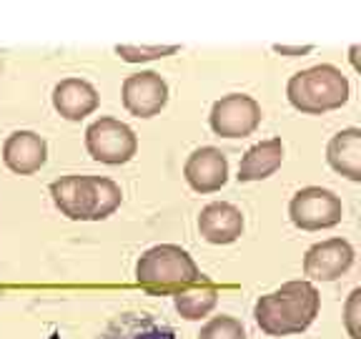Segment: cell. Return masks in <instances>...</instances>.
Returning <instances> with one entry per match:
<instances>
[{
  "label": "cell",
  "instance_id": "cell-1",
  "mask_svg": "<svg viewBox=\"0 0 361 339\" xmlns=\"http://www.w3.org/2000/svg\"><path fill=\"white\" fill-rule=\"evenodd\" d=\"M322 309V294L306 279L286 282L254 304V319L261 332L269 337H288L301 334L314 324Z\"/></svg>",
  "mask_w": 361,
  "mask_h": 339
},
{
  "label": "cell",
  "instance_id": "cell-2",
  "mask_svg": "<svg viewBox=\"0 0 361 339\" xmlns=\"http://www.w3.org/2000/svg\"><path fill=\"white\" fill-rule=\"evenodd\" d=\"M56 209L73 221H103L118 209L123 191L106 176H61L51 184Z\"/></svg>",
  "mask_w": 361,
  "mask_h": 339
},
{
  "label": "cell",
  "instance_id": "cell-3",
  "mask_svg": "<svg viewBox=\"0 0 361 339\" xmlns=\"http://www.w3.org/2000/svg\"><path fill=\"white\" fill-rule=\"evenodd\" d=\"M203 279L206 277L201 274L193 256L176 244H158L148 249L135 264V282L156 297H173Z\"/></svg>",
  "mask_w": 361,
  "mask_h": 339
},
{
  "label": "cell",
  "instance_id": "cell-4",
  "mask_svg": "<svg viewBox=\"0 0 361 339\" xmlns=\"http://www.w3.org/2000/svg\"><path fill=\"white\" fill-rule=\"evenodd\" d=\"M349 90V78L341 73V68L322 63V66L293 73L286 83V98L296 111L322 116V113L346 106Z\"/></svg>",
  "mask_w": 361,
  "mask_h": 339
},
{
  "label": "cell",
  "instance_id": "cell-5",
  "mask_svg": "<svg viewBox=\"0 0 361 339\" xmlns=\"http://www.w3.org/2000/svg\"><path fill=\"white\" fill-rule=\"evenodd\" d=\"M85 148L101 164L121 166V164H128L130 158L135 156L138 138H135L133 129L126 126L123 121L103 116V119L93 121L85 129Z\"/></svg>",
  "mask_w": 361,
  "mask_h": 339
},
{
  "label": "cell",
  "instance_id": "cell-6",
  "mask_svg": "<svg viewBox=\"0 0 361 339\" xmlns=\"http://www.w3.org/2000/svg\"><path fill=\"white\" fill-rule=\"evenodd\" d=\"M288 216L301 232H322V229H331L341 221L344 206H341V198L329 189L306 186L293 194L291 203H288Z\"/></svg>",
  "mask_w": 361,
  "mask_h": 339
},
{
  "label": "cell",
  "instance_id": "cell-7",
  "mask_svg": "<svg viewBox=\"0 0 361 339\" xmlns=\"http://www.w3.org/2000/svg\"><path fill=\"white\" fill-rule=\"evenodd\" d=\"M261 106L246 93H228L219 98L211 108V131L221 138H246L261 126Z\"/></svg>",
  "mask_w": 361,
  "mask_h": 339
},
{
  "label": "cell",
  "instance_id": "cell-8",
  "mask_svg": "<svg viewBox=\"0 0 361 339\" xmlns=\"http://www.w3.org/2000/svg\"><path fill=\"white\" fill-rule=\"evenodd\" d=\"M123 106L135 119H153L169 103V83L156 71L130 73L123 81Z\"/></svg>",
  "mask_w": 361,
  "mask_h": 339
},
{
  "label": "cell",
  "instance_id": "cell-9",
  "mask_svg": "<svg viewBox=\"0 0 361 339\" xmlns=\"http://www.w3.org/2000/svg\"><path fill=\"white\" fill-rule=\"evenodd\" d=\"M354 246L346 239L334 237L319 242L306 251L304 274L314 282H334L354 266Z\"/></svg>",
  "mask_w": 361,
  "mask_h": 339
},
{
  "label": "cell",
  "instance_id": "cell-10",
  "mask_svg": "<svg viewBox=\"0 0 361 339\" xmlns=\"http://www.w3.org/2000/svg\"><path fill=\"white\" fill-rule=\"evenodd\" d=\"M183 176L196 194L221 191L228 181V158L221 148L201 146L188 156L186 166H183Z\"/></svg>",
  "mask_w": 361,
  "mask_h": 339
},
{
  "label": "cell",
  "instance_id": "cell-11",
  "mask_svg": "<svg viewBox=\"0 0 361 339\" xmlns=\"http://www.w3.org/2000/svg\"><path fill=\"white\" fill-rule=\"evenodd\" d=\"M3 161L18 176H33L48 161V143L35 131H13L3 143Z\"/></svg>",
  "mask_w": 361,
  "mask_h": 339
},
{
  "label": "cell",
  "instance_id": "cell-12",
  "mask_svg": "<svg viewBox=\"0 0 361 339\" xmlns=\"http://www.w3.org/2000/svg\"><path fill=\"white\" fill-rule=\"evenodd\" d=\"M198 234L209 244L226 246L243 234V214L228 201H214L198 214Z\"/></svg>",
  "mask_w": 361,
  "mask_h": 339
},
{
  "label": "cell",
  "instance_id": "cell-13",
  "mask_svg": "<svg viewBox=\"0 0 361 339\" xmlns=\"http://www.w3.org/2000/svg\"><path fill=\"white\" fill-rule=\"evenodd\" d=\"M101 106L98 90L83 78H63L53 88V108L66 121H83Z\"/></svg>",
  "mask_w": 361,
  "mask_h": 339
},
{
  "label": "cell",
  "instance_id": "cell-14",
  "mask_svg": "<svg viewBox=\"0 0 361 339\" xmlns=\"http://www.w3.org/2000/svg\"><path fill=\"white\" fill-rule=\"evenodd\" d=\"M101 339H176V332L148 311H123L111 319Z\"/></svg>",
  "mask_w": 361,
  "mask_h": 339
},
{
  "label": "cell",
  "instance_id": "cell-15",
  "mask_svg": "<svg viewBox=\"0 0 361 339\" xmlns=\"http://www.w3.org/2000/svg\"><path fill=\"white\" fill-rule=\"evenodd\" d=\"M283 164V143L281 138H269L256 146H251L243 153L241 164H238V176L241 184H251V181H264L274 176Z\"/></svg>",
  "mask_w": 361,
  "mask_h": 339
},
{
  "label": "cell",
  "instance_id": "cell-16",
  "mask_svg": "<svg viewBox=\"0 0 361 339\" xmlns=\"http://www.w3.org/2000/svg\"><path fill=\"white\" fill-rule=\"evenodd\" d=\"M326 161L336 174L346 176L349 181H361V131L351 126L331 136Z\"/></svg>",
  "mask_w": 361,
  "mask_h": 339
},
{
  "label": "cell",
  "instance_id": "cell-17",
  "mask_svg": "<svg viewBox=\"0 0 361 339\" xmlns=\"http://www.w3.org/2000/svg\"><path fill=\"white\" fill-rule=\"evenodd\" d=\"M219 304V287L211 284L209 279L193 284L191 289H183V292L173 294V307L183 319L188 322H196V319H203L209 316L211 311Z\"/></svg>",
  "mask_w": 361,
  "mask_h": 339
},
{
  "label": "cell",
  "instance_id": "cell-18",
  "mask_svg": "<svg viewBox=\"0 0 361 339\" xmlns=\"http://www.w3.org/2000/svg\"><path fill=\"white\" fill-rule=\"evenodd\" d=\"M198 339H246V327L236 316L221 314L203 324Z\"/></svg>",
  "mask_w": 361,
  "mask_h": 339
},
{
  "label": "cell",
  "instance_id": "cell-19",
  "mask_svg": "<svg viewBox=\"0 0 361 339\" xmlns=\"http://www.w3.org/2000/svg\"><path fill=\"white\" fill-rule=\"evenodd\" d=\"M180 51V45H116V53L126 63H148L158 58L173 56Z\"/></svg>",
  "mask_w": 361,
  "mask_h": 339
},
{
  "label": "cell",
  "instance_id": "cell-20",
  "mask_svg": "<svg viewBox=\"0 0 361 339\" xmlns=\"http://www.w3.org/2000/svg\"><path fill=\"white\" fill-rule=\"evenodd\" d=\"M359 297H361V289H354V292H351L349 304H346V311H349V316H346V327H349V332L354 339H361L359 334L354 332V309H356V304H359Z\"/></svg>",
  "mask_w": 361,
  "mask_h": 339
},
{
  "label": "cell",
  "instance_id": "cell-21",
  "mask_svg": "<svg viewBox=\"0 0 361 339\" xmlns=\"http://www.w3.org/2000/svg\"><path fill=\"white\" fill-rule=\"evenodd\" d=\"M274 51L276 53H291V56H304V53H309L311 48L306 45V48H286V45H274Z\"/></svg>",
  "mask_w": 361,
  "mask_h": 339
}]
</instances>
